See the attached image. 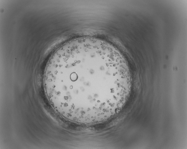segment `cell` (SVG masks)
Wrapping results in <instances>:
<instances>
[{"mask_svg":"<svg viewBox=\"0 0 187 149\" xmlns=\"http://www.w3.org/2000/svg\"><path fill=\"white\" fill-rule=\"evenodd\" d=\"M51 105L72 122L94 124L115 116L130 86L125 61L113 45L93 37L77 38L59 48L49 59L44 77Z\"/></svg>","mask_w":187,"mask_h":149,"instance_id":"cell-1","label":"cell"}]
</instances>
